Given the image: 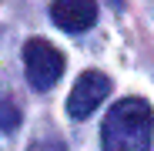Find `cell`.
Segmentation results:
<instances>
[{
  "mask_svg": "<svg viewBox=\"0 0 154 151\" xmlns=\"http://www.w3.org/2000/svg\"><path fill=\"white\" fill-rule=\"evenodd\" d=\"M154 134V114L144 97H124L107 111L100 144L104 151H151Z\"/></svg>",
  "mask_w": 154,
  "mask_h": 151,
  "instance_id": "1",
  "label": "cell"
},
{
  "mask_svg": "<svg viewBox=\"0 0 154 151\" xmlns=\"http://www.w3.org/2000/svg\"><path fill=\"white\" fill-rule=\"evenodd\" d=\"M23 71H27L30 87L47 91L64 74V54L47 40H27V47H23Z\"/></svg>",
  "mask_w": 154,
  "mask_h": 151,
  "instance_id": "2",
  "label": "cell"
},
{
  "mask_svg": "<svg viewBox=\"0 0 154 151\" xmlns=\"http://www.w3.org/2000/svg\"><path fill=\"white\" fill-rule=\"evenodd\" d=\"M111 94V81H107V74H100V71H84L81 77L74 81L70 87V97H67V114L74 121H84L97 111V104Z\"/></svg>",
  "mask_w": 154,
  "mask_h": 151,
  "instance_id": "3",
  "label": "cell"
},
{
  "mask_svg": "<svg viewBox=\"0 0 154 151\" xmlns=\"http://www.w3.org/2000/svg\"><path fill=\"white\" fill-rule=\"evenodd\" d=\"M50 17L60 30L67 34H81L91 30L94 20H97V4H54L50 7Z\"/></svg>",
  "mask_w": 154,
  "mask_h": 151,
  "instance_id": "4",
  "label": "cell"
},
{
  "mask_svg": "<svg viewBox=\"0 0 154 151\" xmlns=\"http://www.w3.org/2000/svg\"><path fill=\"white\" fill-rule=\"evenodd\" d=\"M17 128H20V108L7 91H0V131H17Z\"/></svg>",
  "mask_w": 154,
  "mask_h": 151,
  "instance_id": "5",
  "label": "cell"
},
{
  "mask_svg": "<svg viewBox=\"0 0 154 151\" xmlns=\"http://www.w3.org/2000/svg\"><path fill=\"white\" fill-rule=\"evenodd\" d=\"M27 151H67V144H64L60 138H37Z\"/></svg>",
  "mask_w": 154,
  "mask_h": 151,
  "instance_id": "6",
  "label": "cell"
}]
</instances>
